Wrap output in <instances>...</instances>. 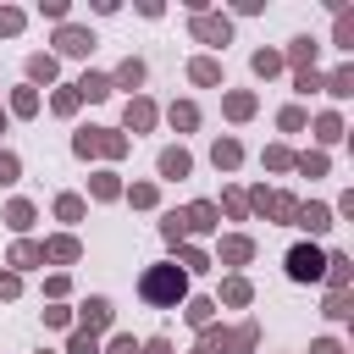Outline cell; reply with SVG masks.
Masks as SVG:
<instances>
[{"instance_id":"13","label":"cell","mask_w":354,"mask_h":354,"mask_svg":"<svg viewBox=\"0 0 354 354\" xmlns=\"http://www.w3.org/2000/svg\"><path fill=\"white\" fill-rule=\"evenodd\" d=\"M149 122H155V105H149V100H133V105H127V127H138V133H144Z\"/></svg>"},{"instance_id":"10","label":"cell","mask_w":354,"mask_h":354,"mask_svg":"<svg viewBox=\"0 0 354 354\" xmlns=\"http://www.w3.org/2000/svg\"><path fill=\"white\" fill-rule=\"evenodd\" d=\"M194 33H199L205 44H216V39L227 44V22H221V17H199V22H194Z\"/></svg>"},{"instance_id":"18","label":"cell","mask_w":354,"mask_h":354,"mask_svg":"<svg viewBox=\"0 0 354 354\" xmlns=\"http://www.w3.org/2000/svg\"><path fill=\"white\" fill-rule=\"evenodd\" d=\"M116 83H122V88L144 83V61H122V66H116Z\"/></svg>"},{"instance_id":"36","label":"cell","mask_w":354,"mask_h":354,"mask_svg":"<svg viewBox=\"0 0 354 354\" xmlns=\"http://www.w3.org/2000/svg\"><path fill=\"white\" fill-rule=\"evenodd\" d=\"M11 105H17V116H28V111H33V105H39V94H33V88H22V94H17V100H11Z\"/></svg>"},{"instance_id":"43","label":"cell","mask_w":354,"mask_h":354,"mask_svg":"<svg viewBox=\"0 0 354 354\" xmlns=\"http://www.w3.org/2000/svg\"><path fill=\"white\" fill-rule=\"evenodd\" d=\"M310 354H343V343H332V337H321V343H315Z\"/></svg>"},{"instance_id":"30","label":"cell","mask_w":354,"mask_h":354,"mask_svg":"<svg viewBox=\"0 0 354 354\" xmlns=\"http://www.w3.org/2000/svg\"><path fill=\"white\" fill-rule=\"evenodd\" d=\"M194 122H199L194 105H171V127H194Z\"/></svg>"},{"instance_id":"32","label":"cell","mask_w":354,"mask_h":354,"mask_svg":"<svg viewBox=\"0 0 354 354\" xmlns=\"http://www.w3.org/2000/svg\"><path fill=\"white\" fill-rule=\"evenodd\" d=\"M160 232H166V243H177V238H183V232H188V227H183V216H177V210H171V216H166V221H160Z\"/></svg>"},{"instance_id":"19","label":"cell","mask_w":354,"mask_h":354,"mask_svg":"<svg viewBox=\"0 0 354 354\" xmlns=\"http://www.w3.org/2000/svg\"><path fill=\"white\" fill-rule=\"evenodd\" d=\"M55 216H61V221H77V216H83V199H77V194H61V199H55Z\"/></svg>"},{"instance_id":"20","label":"cell","mask_w":354,"mask_h":354,"mask_svg":"<svg viewBox=\"0 0 354 354\" xmlns=\"http://www.w3.org/2000/svg\"><path fill=\"white\" fill-rule=\"evenodd\" d=\"M221 299H227V304H249V282H243V277L221 282Z\"/></svg>"},{"instance_id":"31","label":"cell","mask_w":354,"mask_h":354,"mask_svg":"<svg viewBox=\"0 0 354 354\" xmlns=\"http://www.w3.org/2000/svg\"><path fill=\"white\" fill-rule=\"evenodd\" d=\"M6 221H11V227H28V221H33V205H22V199H17V205L6 210Z\"/></svg>"},{"instance_id":"17","label":"cell","mask_w":354,"mask_h":354,"mask_svg":"<svg viewBox=\"0 0 354 354\" xmlns=\"http://www.w3.org/2000/svg\"><path fill=\"white\" fill-rule=\"evenodd\" d=\"M44 260V243H17L11 249V266H39Z\"/></svg>"},{"instance_id":"28","label":"cell","mask_w":354,"mask_h":354,"mask_svg":"<svg viewBox=\"0 0 354 354\" xmlns=\"http://www.w3.org/2000/svg\"><path fill=\"white\" fill-rule=\"evenodd\" d=\"M277 66H282V55H271V50H260V55H254V72H260V77H271Z\"/></svg>"},{"instance_id":"37","label":"cell","mask_w":354,"mask_h":354,"mask_svg":"<svg viewBox=\"0 0 354 354\" xmlns=\"http://www.w3.org/2000/svg\"><path fill=\"white\" fill-rule=\"evenodd\" d=\"M266 166H277V171H282V166H293V155H288V149H266Z\"/></svg>"},{"instance_id":"27","label":"cell","mask_w":354,"mask_h":354,"mask_svg":"<svg viewBox=\"0 0 354 354\" xmlns=\"http://www.w3.org/2000/svg\"><path fill=\"white\" fill-rule=\"evenodd\" d=\"M210 310H216L210 299H194V304H188V321H194V326H210Z\"/></svg>"},{"instance_id":"42","label":"cell","mask_w":354,"mask_h":354,"mask_svg":"<svg viewBox=\"0 0 354 354\" xmlns=\"http://www.w3.org/2000/svg\"><path fill=\"white\" fill-rule=\"evenodd\" d=\"M138 354H171V343H166V337H149V343H144Z\"/></svg>"},{"instance_id":"2","label":"cell","mask_w":354,"mask_h":354,"mask_svg":"<svg viewBox=\"0 0 354 354\" xmlns=\"http://www.w3.org/2000/svg\"><path fill=\"white\" fill-rule=\"evenodd\" d=\"M321 271H326V260H321V249H310V243H299V249L288 254V277H293V282H315Z\"/></svg>"},{"instance_id":"11","label":"cell","mask_w":354,"mask_h":354,"mask_svg":"<svg viewBox=\"0 0 354 354\" xmlns=\"http://www.w3.org/2000/svg\"><path fill=\"white\" fill-rule=\"evenodd\" d=\"M105 94H111V77H100V72H88L77 83V100H105Z\"/></svg>"},{"instance_id":"12","label":"cell","mask_w":354,"mask_h":354,"mask_svg":"<svg viewBox=\"0 0 354 354\" xmlns=\"http://www.w3.org/2000/svg\"><path fill=\"white\" fill-rule=\"evenodd\" d=\"M249 254H254V243H249V238H227V243H221V260H227V266H243Z\"/></svg>"},{"instance_id":"40","label":"cell","mask_w":354,"mask_h":354,"mask_svg":"<svg viewBox=\"0 0 354 354\" xmlns=\"http://www.w3.org/2000/svg\"><path fill=\"white\" fill-rule=\"evenodd\" d=\"M0 183H17V155H0Z\"/></svg>"},{"instance_id":"6","label":"cell","mask_w":354,"mask_h":354,"mask_svg":"<svg viewBox=\"0 0 354 354\" xmlns=\"http://www.w3.org/2000/svg\"><path fill=\"white\" fill-rule=\"evenodd\" d=\"M254 337H260L254 326H238V332H221V354H249V348H254Z\"/></svg>"},{"instance_id":"26","label":"cell","mask_w":354,"mask_h":354,"mask_svg":"<svg viewBox=\"0 0 354 354\" xmlns=\"http://www.w3.org/2000/svg\"><path fill=\"white\" fill-rule=\"evenodd\" d=\"M238 155H243V149H238L232 138H221V144H216V166H238Z\"/></svg>"},{"instance_id":"1","label":"cell","mask_w":354,"mask_h":354,"mask_svg":"<svg viewBox=\"0 0 354 354\" xmlns=\"http://www.w3.org/2000/svg\"><path fill=\"white\" fill-rule=\"evenodd\" d=\"M183 288H188V277H183L177 266H149V271L138 277V293H144L149 304H177Z\"/></svg>"},{"instance_id":"38","label":"cell","mask_w":354,"mask_h":354,"mask_svg":"<svg viewBox=\"0 0 354 354\" xmlns=\"http://www.w3.org/2000/svg\"><path fill=\"white\" fill-rule=\"evenodd\" d=\"M94 194H100V199H111V194H116V177H111V171H105V177H94Z\"/></svg>"},{"instance_id":"23","label":"cell","mask_w":354,"mask_h":354,"mask_svg":"<svg viewBox=\"0 0 354 354\" xmlns=\"http://www.w3.org/2000/svg\"><path fill=\"white\" fill-rule=\"evenodd\" d=\"M288 61H293V66H304V61H315V44H310V39H293V50H288Z\"/></svg>"},{"instance_id":"35","label":"cell","mask_w":354,"mask_h":354,"mask_svg":"<svg viewBox=\"0 0 354 354\" xmlns=\"http://www.w3.org/2000/svg\"><path fill=\"white\" fill-rule=\"evenodd\" d=\"M72 354H100V343H94V332H77V337H72Z\"/></svg>"},{"instance_id":"16","label":"cell","mask_w":354,"mask_h":354,"mask_svg":"<svg viewBox=\"0 0 354 354\" xmlns=\"http://www.w3.org/2000/svg\"><path fill=\"white\" fill-rule=\"evenodd\" d=\"M44 260H77V243L72 238H50L44 243Z\"/></svg>"},{"instance_id":"3","label":"cell","mask_w":354,"mask_h":354,"mask_svg":"<svg viewBox=\"0 0 354 354\" xmlns=\"http://www.w3.org/2000/svg\"><path fill=\"white\" fill-rule=\"evenodd\" d=\"M122 149H127V138H116V133H105V127L77 133V155H122Z\"/></svg>"},{"instance_id":"4","label":"cell","mask_w":354,"mask_h":354,"mask_svg":"<svg viewBox=\"0 0 354 354\" xmlns=\"http://www.w3.org/2000/svg\"><path fill=\"white\" fill-rule=\"evenodd\" d=\"M254 205H260L266 216H277V221H293V216H299V199H288V194H266V188H260Z\"/></svg>"},{"instance_id":"22","label":"cell","mask_w":354,"mask_h":354,"mask_svg":"<svg viewBox=\"0 0 354 354\" xmlns=\"http://www.w3.org/2000/svg\"><path fill=\"white\" fill-rule=\"evenodd\" d=\"M249 111H254V94H227V116H238V122H243Z\"/></svg>"},{"instance_id":"9","label":"cell","mask_w":354,"mask_h":354,"mask_svg":"<svg viewBox=\"0 0 354 354\" xmlns=\"http://www.w3.org/2000/svg\"><path fill=\"white\" fill-rule=\"evenodd\" d=\"M61 50H66V55H88V50H94V39H88L83 28H61Z\"/></svg>"},{"instance_id":"34","label":"cell","mask_w":354,"mask_h":354,"mask_svg":"<svg viewBox=\"0 0 354 354\" xmlns=\"http://www.w3.org/2000/svg\"><path fill=\"white\" fill-rule=\"evenodd\" d=\"M326 315L343 321V315H348V293H332V299H326Z\"/></svg>"},{"instance_id":"41","label":"cell","mask_w":354,"mask_h":354,"mask_svg":"<svg viewBox=\"0 0 354 354\" xmlns=\"http://www.w3.org/2000/svg\"><path fill=\"white\" fill-rule=\"evenodd\" d=\"M17 288H22V282H17L11 271H6V277H0V299H17Z\"/></svg>"},{"instance_id":"14","label":"cell","mask_w":354,"mask_h":354,"mask_svg":"<svg viewBox=\"0 0 354 354\" xmlns=\"http://www.w3.org/2000/svg\"><path fill=\"white\" fill-rule=\"evenodd\" d=\"M160 177H188V155L183 149H166L160 155Z\"/></svg>"},{"instance_id":"29","label":"cell","mask_w":354,"mask_h":354,"mask_svg":"<svg viewBox=\"0 0 354 354\" xmlns=\"http://www.w3.org/2000/svg\"><path fill=\"white\" fill-rule=\"evenodd\" d=\"M216 77H221L216 61H194V83H216Z\"/></svg>"},{"instance_id":"21","label":"cell","mask_w":354,"mask_h":354,"mask_svg":"<svg viewBox=\"0 0 354 354\" xmlns=\"http://www.w3.org/2000/svg\"><path fill=\"white\" fill-rule=\"evenodd\" d=\"M28 77L50 83V77H55V61H50V55H33V61H28Z\"/></svg>"},{"instance_id":"5","label":"cell","mask_w":354,"mask_h":354,"mask_svg":"<svg viewBox=\"0 0 354 354\" xmlns=\"http://www.w3.org/2000/svg\"><path fill=\"white\" fill-rule=\"evenodd\" d=\"M183 227L210 232V227H216V205H205V199H199V205H188V210H183Z\"/></svg>"},{"instance_id":"33","label":"cell","mask_w":354,"mask_h":354,"mask_svg":"<svg viewBox=\"0 0 354 354\" xmlns=\"http://www.w3.org/2000/svg\"><path fill=\"white\" fill-rule=\"evenodd\" d=\"M299 171H310V177H321V171H326V155H299Z\"/></svg>"},{"instance_id":"25","label":"cell","mask_w":354,"mask_h":354,"mask_svg":"<svg viewBox=\"0 0 354 354\" xmlns=\"http://www.w3.org/2000/svg\"><path fill=\"white\" fill-rule=\"evenodd\" d=\"M315 133H321L326 144H337V138H343V122H337V116H321V122H315Z\"/></svg>"},{"instance_id":"44","label":"cell","mask_w":354,"mask_h":354,"mask_svg":"<svg viewBox=\"0 0 354 354\" xmlns=\"http://www.w3.org/2000/svg\"><path fill=\"white\" fill-rule=\"evenodd\" d=\"M111 354H138V343H133V337H116V343H111Z\"/></svg>"},{"instance_id":"24","label":"cell","mask_w":354,"mask_h":354,"mask_svg":"<svg viewBox=\"0 0 354 354\" xmlns=\"http://www.w3.org/2000/svg\"><path fill=\"white\" fill-rule=\"evenodd\" d=\"M332 94H337V100H343V94H354V72H348V66H337V72H332Z\"/></svg>"},{"instance_id":"8","label":"cell","mask_w":354,"mask_h":354,"mask_svg":"<svg viewBox=\"0 0 354 354\" xmlns=\"http://www.w3.org/2000/svg\"><path fill=\"white\" fill-rule=\"evenodd\" d=\"M100 326H111V304L105 299H88L83 304V332H100Z\"/></svg>"},{"instance_id":"7","label":"cell","mask_w":354,"mask_h":354,"mask_svg":"<svg viewBox=\"0 0 354 354\" xmlns=\"http://www.w3.org/2000/svg\"><path fill=\"white\" fill-rule=\"evenodd\" d=\"M299 227L326 232V227H332V210H326V205H299Z\"/></svg>"},{"instance_id":"15","label":"cell","mask_w":354,"mask_h":354,"mask_svg":"<svg viewBox=\"0 0 354 354\" xmlns=\"http://www.w3.org/2000/svg\"><path fill=\"white\" fill-rule=\"evenodd\" d=\"M326 277H332V293H343L348 288V254H332L326 260Z\"/></svg>"},{"instance_id":"39","label":"cell","mask_w":354,"mask_h":354,"mask_svg":"<svg viewBox=\"0 0 354 354\" xmlns=\"http://www.w3.org/2000/svg\"><path fill=\"white\" fill-rule=\"evenodd\" d=\"M22 28V11H0V33H17Z\"/></svg>"}]
</instances>
